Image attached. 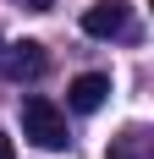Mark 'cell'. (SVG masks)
Here are the masks:
<instances>
[{"label":"cell","mask_w":154,"mask_h":159,"mask_svg":"<svg viewBox=\"0 0 154 159\" xmlns=\"http://www.w3.org/2000/svg\"><path fill=\"white\" fill-rule=\"evenodd\" d=\"M22 137L28 143H39V148H66L72 137H66V115H61V104L55 99H44V93H28L22 99Z\"/></svg>","instance_id":"obj_1"},{"label":"cell","mask_w":154,"mask_h":159,"mask_svg":"<svg viewBox=\"0 0 154 159\" xmlns=\"http://www.w3.org/2000/svg\"><path fill=\"white\" fill-rule=\"evenodd\" d=\"M0 71H6L11 82H33V77L50 71V55H44L39 39H22V44H6V49H0Z\"/></svg>","instance_id":"obj_2"},{"label":"cell","mask_w":154,"mask_h":159,"mask_svg":"<svg viewBox=\"0 0 154 159\" xmlns=\"http://www.w3.org/2000/svg\"><path fill=\"white\" fill-rule=\"evenodd\" d=\"M127 28H132V6L127 0H94L83 11V33L88 39H121Z\"/></svg>","instance_id":"obj_3"},{"label":"cell","mask_w":154,"mask_h":159,"mask_svg":"<svg viewBox=\"0 0 154 159\" xmlns=\"http://www.w3.org/2000/svg\"><path fill=\"white\" fill-rule=\"evenodd\" d=\"M105 99H110V77H99V71H83V77L66 88V104H72L77 115H94Z\"/></svg>","instance_id":"obj_4"},{"label":"cell","mask_w":154,"mask_h":159,"mask_svg":"<svg viewBox=\"0 0 154 159\" xmlns=\"http://www.w3.org/2000/svg\"><path fill=\"white\" fill-rule=\"evenodd\" d=\"M0 159H17V148H11V137L0 132Z\"/></svg>","instance_id":"obj_5"},{"label":"cell","mask_w":154,"mask_h":159,"mask_svg":"<svg viewBox=\"0 0 154 159\" xmlns=\"http://www.w3.org/2000/svg\"><path fill=\"white\" fill-rule=\"evenodd\" d=\"M22 6H28V11H50L55 0H22Z\"/></svg>","instance_id":"obj_6"}]
</instances>
